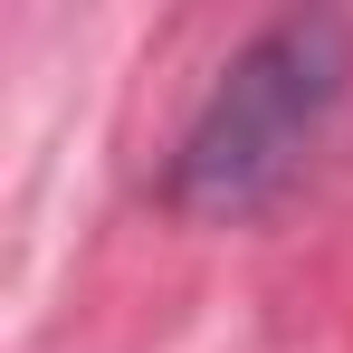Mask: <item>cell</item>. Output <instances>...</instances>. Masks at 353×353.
I'll list each match as a JSON object with an SVG mask.
<instances>
[{
  "label": "cell",
  "instance_id": "1",
  "mask_svg": "<svg viewBox=\"0 0 353 353\" xmlns=\"http://www.w3.org/2000/svg\"><path fill=\"white\" fill-rule=\"evenodd\" d=\"M334 96H344V29L334 19H277V29H258L220 67V86L201 96V115L181 134L172 201L191 220H248V210H268L305 172Z\"/></svg>",
  "mask_w": 353,
  "mask_h": 353
}]
</instances>
